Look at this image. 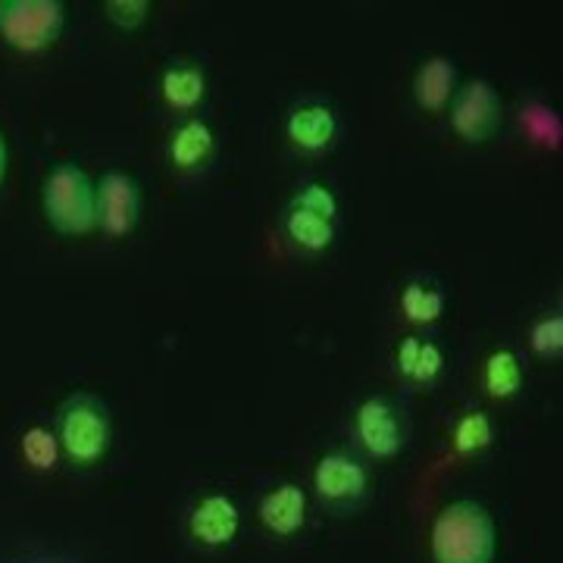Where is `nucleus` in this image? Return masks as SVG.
I'll list each match as a JSON object with an SVG mask.
<instances>
[{
	"label": "nucleus",
	"instance_id": "nucleus-10",
	"mask_svg": "<svg viewBox=\"0 0 563 563\" xmlns=\"http://www.w3.org/2000/svg\"><path fill=\"white\" fill-rule=\"evenodd\" d=\"M285 135L303 154H322L339 139V117L329 103L303 101L288 110Z\"/></svg>",
	"mask_w": 563,
	"mask_h": 563
},
{
	"label": "nucleus",
	"instance_id": "nucleus-27",
	"mask_svg": "<svg viewBox=\"0 0 563 563\" xmlns=\"http://www.w3.org/2000/svg\"><path fill=\"white\" fill-rule=\"evenodd\" d=\"M7 161H10V154H7V141L0 135V181L7 176Z\"/></svg>",
	"mask_w": 563,
	"mask_h": 563
},
{
	"label": "nucleus",
	"instance_id": "nucleus-4",
	"mask_svg": "<svg viewBox=\"0 0 563 563\" xmlns=\"http://www.w3.org/2000/svg\"><path fill=\"white\" fill-rule=\"evenodd\" d=\"M63 22L60 0H0V38L22 54H38L57 44Z\"/></svg>",
	"mask_w": 563,
	"mask_h": 563
},
{
	"label": "nucleus",
	"instance_id": "nucleus-22",
	"mask_svg": "<svg viewBox=\"0 0 563 563\" xmlns=\"http://www.w3.org/2000/svg\"><path fill=\"white\" fill-rule=\"evenodd\" d=\"M444 369V354L442 347L435 342H420V354L413 363V373H410V383L417 385H432Z\"/></svg>",
	"mask_w": 563,
	"mask_h": 563
},
{
	"label": "nucleus",
	"instance_id": "nucleus-1",
	"mask_svg": "<svg viewBox=\"0 0 563 563\" xmlns=\"http://www.w3.org/2000/svg\"><path fill=\"white\" fill-rule=\"evenodd\" d=\"M435 563H492L498 551V529L488 507L479 501L444 504L429 536Z\"/></svg>",
	"mask_w": 563,
	"mask_h": 563
},
{
	"label": "nucleus",
	"instance_id": "nucleus-17",
	"mask_svg": "<svg viewBox=\"0 0 563 563\" xmlns=\"http://www.w3.org/2000/svg\"><path fill=\"white\" fill-rule=\"evenodd\" d=\"M401 310L410 322H435L444 313V291L426 282H407L401 291Z\"/></svg>",
	"mask_w": 563,
	"mask_h": 563
},
{
	"label": "nucleus",
	"instance_id": "nucleus-3",
	"mask_svg": "<svg viewBox=\"0 0 563 563\" xmlns=\"http://www.w3.org/2000/svg\"><path fill=\"white\" fill-rule=\"evenodd\" d=\"M47 222L63 235H88L98 229V188L76 163H57L41 185Z\"/></svg>",
	"mask_w": 563,
	"mask_h": 563
},
{
	"label": "nucleus",
	"instance_id": "nucleus-7",
	"mask_svg": "<svg viewBox=\"0 0 563 563\" xmlns=\"http://www.w3.org/2000/svg\"><path fill=\"white\" fill-rule=\"evenodd\" d=\"M354 435L361 448L376 461H391L407 448L404 410L385 395H373L354 413Z\"/></svg>",
	"mask_w": 563,
	"mask_h": 563
},
{
	"label": "nucleus",
	"instance_id": "nucleus-9",
	"mask_svg": "<svg viewBox=\"0 0 563 563\" xmlns=\"http://www.w3.org/2000/svg\"><path fill=\"white\" fill-rule=\"evenodd\" d=\"M242 526L239 504L229 495H203L188 514V532L201 548H225L235 542Z\"/></svg>",
	"mask_w": 563,
	"mask_h": 563
},
{
	"label": "nucleus",
	"instance_id": "nucleus-12",
	"mask_svg": "<svg viewBox=\"0 0 563 563\" xmlns=\"http://www.w3.org/2000/svg\"><path fill=\"white\" fill-rule=\"evenodd\" d=\"M454 81H457V69L448 57H429L413 76V98L422 110L429 113H442L444 107L454 98Z\"/></svg>",
	"mask_w": 563,
	"mask_h": 563
},
{
	"label": "nucleus",
	"instance_id": "nucleus-14",
	"mask_svg": "<svg viewBox=\"0 0 563 563\" xmlns=\"http://www.w3.org/2000/svg\"><path fill=\"white\" fill-rule=\"evenodd\" d=\"M161 91L173 110H195L207 98V76L198 63L176 60L163 69Z\"/></svg>",
	"mask_w": 563,
	"mask_h": 563
},
{
	"label": "nucleus",
	"instance_id": "nucleus-23",
	"mask_svg": "<svg viewBox=\"0 0 563 563\" xmlns=\"http://www.w3.org/2000/svg\"><path fill=\"white\" fill-rule=\"evenodd\" d=\"M523 125L532 132V139L544 141V144H558L561 141V120L554 117V110L544 107H529L523 110Z\"/></svg>",
	"mask_w": 563,
	"mask_h": 563
},
{
	"label": "nucleus",
	"instance_id": "nucleus-19",
	"mask_svg": "<svg viewBox=\"0 0 563 563\" xmlns=\"http://www.w3.org/2000/svg\"><path fill=\"white\" fill-rule=\"evenodd\" d=\"M22 454H25V461L32 463L35 470H54L57 457H60L57 432L54 429H44V426L25 429V435H22Z\"/></svg>",
	"mask_w": 563,
	"mask_h": 563
},
{
	"label": "nucleus",
	"instance_id": "nucleus-15",
	"mask_svg": "<svg viewBox=\"0 0 563 563\" xmlns=\"http://www.w3.org/2000/svg\"><path fill=\"white\" fill-rule=\"evenodd\" d=\"M285 235L291 239L295 247H301L307 254H320L335 242V222L325 220L320 213H310L298 203H288L285 210Z\"/></svg>",
	"mask_w": 563,
	"mask_h": 563
},
{
	"label": "nucleus",
	"instance_id": "nucleus-18",
	"mask_svg": "<svg viewBox=\"0 0 563 563\" xmlns=\"http://www.w3.org/2000/svg\"><path fill=\"white\" fill-rule=\"evenodd\" d=\"M492 439H495V426L483 410H466L454 426V451L463 454V457L485 451L492 444Z\"/></svg>",
	"mask_w": 563,
	"mask_h": 563
},
{
	"label": "nucleus",
	"instance_id": "nucleus-5",
	"mask_svg": "<svg viewBox=\"0 0 563 563\" xmlns=\"http://www.w3.org/2000/svg\"><path fill=\"white\" fill-rule=\"evenodd\" d=\"M313 492L332 514H351L369 495V470L351 451H329L313 470Z\"/></svg>",
	"mask_w": 563,
	"mask_h": 563
},
{
	"label": "nucleus",
	"instance_id": "nucleus-2",
	"mask_svg": "<svg viewBox=\"0 0 563 563\" xmlns=\"http://www.w3.org/2000/svg\"><path fill=\"white\" fill-rule=\"evenodd\" d=\"M113 422L98 395L76 391L57 407V442L66 461L79 470L101 463L110 451Z\"/></svg>",
	"mask_w": 563,
	"mask_h": 563
},
{
	"label": "nucleus",
	"instance_id": "nucleus-8",
	"mask_svg": "<svg viewBox=\"0 0 563 563\" xmlns=\"http://www.w3.org/2000/svg\"><path fill=\"white\" fill-rule=\"evenodd\" d=\"M98 188V225L107 235L122 239L141 220V185L129 173L110 169L103 173Z\"/></svg>",
	"mask_w": 563,
	"mask_h": 563
},
{
	"label": "nucleus",
	"instance_id": "nucleus-11",
	"mask_svg": "<svg viewBox=\"0 0 563 563\" xmlns=\"http://www.w3.org/2000/svg\"><path fill=\"white\" fill-rule=\"evenodd\" d=\"M257 514H261V523L266 532H273L279 539H291L307 523V495H303L301 485L282 483L263 495Z\"/></svg>",
	"mask_w": 563,
	"mask_h": 563
},
{
	"label": "nucleus",
	"instance_id": "nucleus-6",
	"mask_svg": "<svg viewBox=\"0 0 563 563\" xmlns=\"http://www.w3.org/2000/svg\"><path fill=\"white\" fill-rule=\"evenodd\" d=\"M504 122V101L492 81L473 79L451 98V125L463 141L485 144L498 135Z\"/></svg>",
	"mask_w": 563,
	"mask_h": 563
},
{
	"label": "nucleus",
	"instance_id": "nucleus-16",
	"mask_svg": "<svg viewBox=\"0 0 563 563\" xmlns=\"http://www.w3.org/2000/svg\"><path fill=\"white\" fill-rule=\"evenodd\" d=\"M483 385L485 391L498 401L514 398L523 388V363L514 351H495L485 357L483 366Z\"/></svg>",
	"mask_w": 563,
	"mask_h": 563
},
{
	"label": "nucleus",
	"instance_id": "nucleus-20",
	"mask_svg": "<svg viewBox=\"0 0 563 563\" xmlns=\"http://www.w3.org/2000/svg\"><path fill=\"white\" fill-rule=\"evenodd\" d=\"M529 344H532V351L544 357V361H554V357H561L563 351V317L558 310H551V313H544L539 320L532 322V329H529Z\"/></svg>",
	"mask_w": 563,
	"mask_h": 563
},
{
	"label": "nucleus",
	"instance_id": "nucleus-26",
	"mask_svg": "<svg viewBox=\"0 0 563 563\" xmlns=\"http://www.w3.org/2000/svg\"><path fill=\"white\" fill-rule=\"evenodd\" d=\"M7 563H81L69 554H22V558H13Z\"/></svg>",
	"mask_w": 563,
	"mask_h": 563
},
{
	"label": "nucleus",
	"instance_id": "nucleus-24",
	"mask_svg": "<svg viewBox=\"0 0 563 563\" xmlns=\"http://www.w3.org/2000/svg\"><path fill=\"white\" fill-rule=\"evenodd\" d=\"M103 10H107V20L117 22L120 29H139L151 13V3L147 0H110V3H103Z\"/></svg>",
	"mask_w": 563,
	"mask_h": 563
},
{
	"label": "nucleus",
	"instance_id": "nucleus-21",
	"mask_svg": "<svg viewBox=\"0 0 563 563\" xmlns=\"http://www.w3.org/2000/svg\"><path fill=\"white\" fill-rule=\"evenodd\" d=\"M291 203H298V207L310 210V213H320V217L332 222L339 217V198H335V191L325 181H303Z\"/></svg>",
	"mask_w": 563,
	"mask_h": 563
},
{
	"label": "nucleus",
	"instance_id": "nucleus-13",
	"mask_svg": "<svg viewBox=\"0 0 563 563\" xmlns=\"http://www.w3.org/2000/svg\"><path fill=\"white\" fill-rule=\"evenodd\" d=\"M213 147H217L213 129L201 120H188L176 125V132L169 135V161L181 173H191L213 157Z\"/></svg>",
	"mask_w": 563,
	"mask_h": 563
},
{
	"label": "nucleus",
	"instance_id": "nucleus-25",
	"mask_svg": "<svg viewBox=\"0 0 563 563\" xmlns=\"http://www.w3.org/2000/svg\"><path fill=\"white\" fill-rule=\"evenodd\" d=\"M417 354H420V339L417 335H407L398 347V373H401L404 379H410V373H413V363H417Z\"/></svg>",
	"mask_w": 563,
	"mask_h": 563
}]
</instances>
